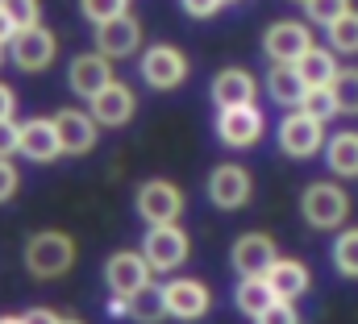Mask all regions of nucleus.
<instances>
[{"mask_svg": "<svg viewBox=\"0 0 358 324\" xmlns=\"http://www.w3.org/2000/svg\"><path fill=\"white\" fill-rule=\"evenodd\" d=\"M76 266V237L59 229H42L25 242V270L34 279H59Z\"/></svg>", "mask_w": 358, "mask_h": 324, "instance_id": "obj_1", "label": "nucleus"}, {"mask_svg": "<svg viewBox=\"0 0 358 324\" xmlns=\"http://www.w3.org/2000/svg\"><path fill=\"white\" fill-rule=\"evenodd\" d=\"M300 212L313 229H342L346 216H350V196L338 187V183H308L304 196H300Z\"/></svg>", "mask_w": 358, "mask_h": 324, "instance_id": "obj_2", "label": "nucleus"}, {"mask_svg": "<svg viewBox=\"0 0 358 324\" xmlns=\"http://www.w3.org/2000/svg\"><path fill=\"white\" fill-rule=\"evenodd\" d=\"M325 121H317V117H308V112H287L283 121H279V150L287 154V159H313L317 150H325Z\"/></svg>", "mask_w": 358, "mask_h": 324, "instance_id": "obj_3", "label": "nucleus"}, {"mask_svg": "<svg viewBox=\"0 0 358 324\" xmlns=\"http://www.w3.org/2000/svg\"><path fill=\"white\" fill-rule=\"evenodd\" d=\"M187 233L179 225H150V233L142 237V258L150 262V270H179L187 262Z\"/></svg>", "mask_w": 358, "mask_h": 324, "instance_id": "obj_4", "label": "nucleus"}, {"mask_svg": "<svg viewBox=\"0 0 358 324\" xmlns=\"http://www.w3.org/2000/svg\"><path fill=\"white\" fill-rule=\"evenodd\" d=\"M138 212L146 225H176L183 212V191L171 179H150L138 187Z\"/></svg>", "mask_w": 358, "mask_h": 324, "instance_id": "obj_5", "label": "nucleus"}, {"mask_svg": "<svg viewBox=\"0 0 358 324\" xmlns=\"http://www.w3.org/2000/svg\"><path fill=\"white\" fill-rule=\"evenodd\" d=\"M8 54L21 71H46L59 54V42L46 25H29V29H17V38L8 42Z\"/></svg>", "mask_w": 358, "mask_h": 324, "instance_id": "obj_6", "label": "nucleus"}, {"mask_svg": "<svg viewBox=\"0 0 358 324\" xmlns=\"http://www.w3.org/2000/svg\"><path fill=\"white\" fill-rule=\"evenodd\" d=\"M267 121L255 104H242V108H217V138L221 146H234V150H246L263 138Z\"/></svg>", "mask_w": 358, "mask_h": 324, "instance_id": "obj_7", "label": "nucleus"}, {"mask_svg": "<svg viewBox=\"0 0 358 324\" xmlns=\"http://www.w3.org/2000/svg\"><path fill=\"white\" fill-rule=\"evenodd\" d=\"M250 191H255V183H250V170H246V166H238V162L213 166V175H208V200H213L217 208L238 212V208L250 200Z\"/></svg>", "mask_w": 358, "mask_h": 324, "instance_id": "obj_8", "label": "nucleus"}, {"mask_svg": "<svg viewBox=\"0 0 358 324\" xmlns=\"http://www.w3.org/2000/svg\"><path fill=\"white\" fill-rule=\"evenodd\" d=\"M163 300H167V316L192 324V321H204L208 308H213V291L200 283V279H171L163 287Z\"/></svg>", "mask_w": 358, "mask_h": 324, "instance_id": "obj_9", "label": "nucleus"}, {"mask_svg": "<svg viewBox=\"0 0 358 324\" xmlns=\"http://www.w3.org/2000/svg\"><path fill=\"white\" fill-rule=\"evenodd\" d=\"M263 50L271 63H300V54L313 50V29L304 21H275L263 34Z\"/></svg>", "mask_w": 358, "mask_h": 324, "instance_id": "obj_10", "label": "nucleus"}, {"mask_svg": "<svg viewBox=\"0 0 358 324\" xmlns=\"http://www.w3.org/2000/svg\"><path fill=\"white\" fill-rule=\"evenodd\" d=\"M138 71H142V80L150 83L155 91H171V87H179V83L187 80V59L176 46H150L142 54Z\"/></svg>", "mask_w": 358, "mask_h": 324, "instance_id": "obj_11", "label": "nucleus"}, {"mask_svg": "<svg viewBox=\"0 0 358 324\" xmlns=\"http://www.w3.org/2000/svg\"><path fill=\"white\" fill-rule=\"evenodd\" d=\"M138 46H142V25H138V17L121 13V17L96 25V50H100L104 59H129Z\"/></svg>", "mask_w": 358, "mask_h": 324, "instance_id": "obj_12", "label": "nucleus"}, {"mask_svg": "<svg viewBox=\"0 0 358 324\" xmlns=\"http://www.w3.org/2000/svg\"><path fill=\"white\" fill-rule=\"evenodd\" d=\"M88 104H92V121H96V125H108V129L129 125V121H134V112H138L134 91H129L125 83H117V80L108 83L104 91H96Z\"/></svg>", "mask_w": 358, "mask_h": 324, "instance_id": "obj_13", "label": "nucleus"}, {"mask_svg": "<svg viewBox=\"0 0 358 324\" xmlns=\"http://www.w3.org/2000/svg\"><path fill=\"white\" fill-rule=\"evenodd\" d=\"M150 274H155L150 262H146L142 253H134V249L113 253L108 266H104V279H108V291H113V295H134L138 287L150 283Z\"/></svg>", "mask_w": 358, "mask_h": 324, "instance_id": "obj_14", "label": "nucleus"}, {"mask_svg": "<svg viewBox=\"0 0 358 324\" xmlns=\"http://www.w3.org/2000/svg\"><path fill=\"white\" fill-rule=\"evenodd\" d=\"M229 258H234V270L242 279H250V274H267L279 258V249H275V237H267V233H242L234 242Z\"/></svg>", "mask_w": 358, "mask_h": 324, "instance_id": "obj_15", "label": "nucleus"}, {"mask_svg": "<svg viewBox=\"0 0 358 324\" xmlns=\"http://www.w3.org/2000/svg\"><path fill=\"white\" fill-rule=\"evenodd\" d=\"M67 83H71L76 96L92 100L96 91H104V87L113 83V59H104L100 50H96V54H80V59H71V67H67Z\"/></svg>", "mask_w": 358, "mask_h": 324, "instance_id": "obj_16", "label": "nucleus"}, {"mask_svg": "<svg viewBox=\"0 0 358 324\" xmlns=\"http://www.w3.org/2000/svg\"><path fill=\"white\" fill-rule=\"evenodd\" d=\"M55 129H59V146L63 154H88L96 146V121L92 112H80V108H63L59 117H50Z\"/></svg>", "mask_w": 358, "mask_h": 324, "instance_id": "obj_17", "label": "nucleus"}, {"mask_svg": "<svg viewBox=\"0 0 358 324\" xmlns=\"http://www.w3.org/2000/svg\"><path fill=\"white\" fill-rule=\"evenodd\" d=\"M208 96H213V104H217V108H242V104H255L259 83H255L250 71H242V67H225V71L213 80Z\"/></svg>", "mask_w": 358, "mask_h": 324, "instance_id": "obj_18", "label": "nucleus"}, {"mask_svg": "<svg viewBox=\"0 0 358 324\" xmlns=\"http://www.w3.org/2000/svg\"><path fill=\"white\" fill-rule=\"evenodd\" d=\"M267 283H271V291H275V300L296 304L313 287V274H308V266L300 258H275V266L267 270Z\"/></svg>", "mask_w": 358, "mask_h": 324, "instance_id": "obj_19", "label": "nucleus"}, {"mask_svg": "<svg viewBox=\"0 0 358 324\" xmlns=\"http://www.w3.org/2000/svg\"><path fill=\"white\" fill-rule=\"evenodd\" d=\"M21 154L29 162H55L63 154V146H59V129H55V121H42V117H29L25 125H21Z\"/></svg>", "mask_w": 358, "mask_h": 324, "instance_id": "obj_20", "label": "nucleus"}, {"mask_svg": "<svg viewBox=\"0 0 358 324\" xmlns=\"http://www.w3.org/2000/svg\"><path fill=\"white\" fill-rule=\"evenodd\" d=\"M304 91H308V83L300 80L296 63H275V67L267 71V96L275 100V104H283V108H300Z\"/></svg>", "mask_w": 358, "mask_h": 324, "instance_id": "obj_21", "label": "nucleus"}, {"mask_svg": "<svg viewBox=\"0 0 358 324\" xmlns=\"http://www.w3.org/2000/svg\"><path fill=\"white\" fill-rule=\"evenodd\" d=\"M325 162L334 175L342 179H358V129H342L325 142Z\"/></svg>", "mask_w": 358, "mask_h": 324, "instance_id": "obj_22", "label": "nucleus"}, {"mask_svg": "<svg viewBox=\"0 0 358 324\" xmlns=\"http://www.w3.org/2000/svg\"><path fill=\"white\" fill-rule=\"evenodd\" d=\"M296 71H300V80L308 83V87H329V83H334V75H338L342 67H338V54H334V50L313 46L308 54H300Z\"/></svg>", "mask_w": 358, "mask_h": 324, "instance_id": "obj_23", "label": "nucleus"}, {"mask_svg": "<svg viewBox=\"0 0 358 324\" xmlns=\"http://www.w3.org/2000/svg\"><path fill=\"white\" fill-rule=\"evenodd\" d=\"M234 304H238V312L250 316V321H255L263 308H271V304H275V291H271L267 274H250V279H242L238 291H234Z\"/></svg>", "mask_w": 358, "mask_h": 324, "instance_id": "obj_24", "label": "nucleus"}, {"mask_svg": "<svg viewBox=\"0 0 358 324\" xmlns=\"http://www.w3.org/2000/svg\"><path fill=\"white\" fill-rule=\"evenodd\" d=\"M129 300V321L138 324H159L167 316V300H163V287H155V283H146V287H138L134 295H125Z\"/></svg>", "mask_w": 358, "mask_h": 324, "instance_id": "obj_25", "label": "nucleus"}, {"mask_svg": "<svg viewBox=\"0 0 358 324\" xmlns=\"http://www.w3.org/2000/svg\"><path fill=\"white\" fill-rule=\"evenodd\" d=\"M325 34H329L334 54H358V8H350L346 17H338Z\"/></svg>", "mask_w": 358, "mask_h": 324, "instance_id": "obj_26", "label": "nucleus"}, {"mask_svg": "<svg viewBox=\"0 0 358 324\" xmlns=\"http://www.w3.org/2000/svg\"><path fill=\"white\" fill-rule=\"evenodd\" d=\"M334 270L342 279H358V229H342L334 242Z\"/></svg>", "mask_w": 358, "mask_h": 324, "instance_id": "obj_27", "label": "nucleus"}, {"mask_svg": "<svg viewBox=\"0 0 358 324\" xmlns=\"http://www.w3.org/2000/svg\"><path fill=\"white\" fill-rule=\"evenodd\" d=\"M329 87H334V96H338V108H342L346 117H358V67H342Z\"/></svg>", "mask_w": 358, "mask_h": 324, "instance_id": "obj_28", "label": "nucleus"}, {"mask_svg": "<svg viewBox=\"0 0 358 324\" xmlns=\"http://www.w3.org/2000/svg\"><path fill=\"white\" fill-rule=\"evenodd\" d=\"M300 112H308V117H317V121H329V117H338L342 108H338L334 87H308L304 100H300Z\"/></svg>", "mask_w": 358, "mask_h": 324, "instance_id": "obj_29", "label": "nucleus"}, {"mask_svg": "<svg viewBox=\"0 0 358 324\" xmlns=\"http://www.w3.org/2000/svg\"><path fill=\"white\" fill-rule=\"evenodd\" d=\"M350 8H355L350 0H308V4H304L308 21H313V25H325V29H329V25H334L338 17H346Z\"/></svg>", "mask_w": 358, "mask_h": 324, "instance_id": "obj_30", "label": "nucleus"}, {"mask_svg": "<svg viewBox=\"0 0 358 324\" xmlns=\"http://www.w3.org/2000/svg\"><path fill=\"white\" fill-rule=\"evenodd\" d=\"M0 8L13 17V25H17V29L42 25V4H38V0H0Z\"/></svg>", "mask_w": 358, "mask_h": 324, "instance_id": "obj_31", "label": "nucleus"}, {"mask_svg": "<svg viewBox=\"0 0 358 324\" xmlns=\"http://www.w3.org/2000/svg\"><path fill=\"white\" fill-rule=\"evenodd\" d=\"M125 4H129V0H80V13L88 17L92 25H104V21H113V17H121Z\"/></svg>", "mask_w": 358, "mask_h": 324, "instance_id": "obj_32", "label": "nucleus"}, {"mask_svg": "<svg viewBox=\"0 0 358 324\" xmlns=\"http://www.w3.org/2000/svg\"><path fill=\"white\" fill-rule=\"evenodd\" d=\"M255 324H300V312H296V304H287V300H275L271 308H263Z\"/></svg>", "mask_w": 358, "mask_h": 324, "instance_id": "obj_33", "label": "nucleus"}, {"mask_svg": "<svg viewBox=\"0 0 358 324\" xmlns=\"http://www.w3.org/2000/svg\"><path fill=\"white\" fill-rule=\"evenodd\" d=\"M21 154V125L17 121H0V159Z\"/></svg>", "mask_w": 358, "mask_h": 324, "instance_id": "obj_34", "label": "nucleus"}, {"mask_svg": "<svg viewBox=\"0 0 358 324\" xmlns=\"http://www.w3.org/2000/svg\"><path fill=\"white\" fill-rule=\"evenodd\" d=\"M17 187H21L17 166H13L8 159H0V204H4V200H13V196H17Z\"/></svg>", "mask_w": 358, "mask_h": 324, "instance_id": "obj_35", "label": "nucleus"}, {"mask_svg": "<svg viewBox=\"0 0 358 324\" xmlns=\"http://www.w3.org/2000/svg\"><path fill=\"white\" fill-rule=\"evenodd\" d=\"M179 8H183L187 17H196V21H208V17L221 13V0H179Z\"/></svg>", "mask_w": 358, "mask_h": 324, "instance_id": "obj_36", "label": "nucleus"}, {"mask_svg": "<svg viewBox=\"0 0 358 324\" xmlns=\"http://www.w3.org/2000/svg\"><path fill=\"white\" fill-rule=\"evenodd\" d=\"M13 108H17V91L0 83V121H13Z\"/></svg>", "mask_w": 358, "mask_h": 324, "instance_id": "obj_37", "label": "nucleus"}, {"mask_svg": "<svg viewBox=\"0 0 358 324\" xmlns=\"http://www.w3.org/2000/svg\"><path fill=\"white\" fill-rule=\"evenodd\" d=\"M63 316H55L50 308H29L25 316H21V324H59Z\"/></svg>", "mask_w": 358, "mask_h": 324, "instance_id": "obj_38", "label": "nucleus"}, {"mask_svg": "<svg viewBox=\"0 0 358 324\" xmlns=\"http://www.w3.org/2000/svg\"><path fill=\"white\" fill-rule=\"evenodd\" d=\"M13 38H17V25H13V17L0 8V46H8Z\"/></svg>", "mask_w": 358, "mask_h": 324, "instance_id": "obj_39", "label": "nucleus"}, {"mask_svg": "<svg viewBox=\"0 0 358 324\" xmlns=\"http://www.w3.org/2000/svg\"><path fill=\"white\" fill-rule=\"evenodd\" d=\"M108 316H113V321L129 316V300H125V295H113V300H108Z\"/></svg>", "mask_w": 358, "mask_h": 324, "instance_id": "obj_40", "label": "nucleus"}, {"mask_svg": "<svg viewBox=\"0 0 358 324\" xmlns=\"http://www.w3.org/2000/svg\"><path fill=\"white\" fill-rule=\"evenodd\" d=\"M0 324H21V316H0Z\"/></svg>", "mask_w": 358, "mask_h": 324, "instance_id": "obj_41", "label": "nucleus"}, {"mask_svg": "<svg viewBox=\"0 0 358 324\" xmlns=\"http://www.w3.org/2000/svg\"><path fill=\"white\" fill-rule=\"evenodd\" d=\"M59 324H84V321H59Z\"/></svg>", "mask_w": 358, "mask_h": 324, "instance_id": "obj_42", "label": "nucleus"}, {"mask_svg": "<svg viewBox=\"0 0 358 324\" xmlns=\"http://www.w3.org/2000/svg\"><path fill=\"white\" fill-rule=\"evenodd\" d=\"M0 63H4V46H0Z\"/></svg>", "mask_w": 358, "mask_h": 324, "instance_id": "obj_43", "label": "nucleus"}, {"mask_svg": "<svg viewBox=\"0 0 358 324\" xmlns=\"http://www.w3.org/2000/svg\"><path fill=\"white\" fill-rule=\"evenodd\" d=\"M221 4H238V0H221Z\"/></svg>", "mask_w": 358, "mask_h": 324, "instance_id": "obj_44", "label": "nucleus"}, {"mask_svg": "<svg viewBox=\"0 0 358 324\" xmlns=\"http://www.w3.org/2000/svg\"><path fill=\"white\" fill-rule=\"evenodd\" d=\"M296 4H308V0H296Z\"/></svg>", "mask_w": 358, "mask_h": 324, "instance_id": "obj_45", "label": "nucleus"}]
</instances>
